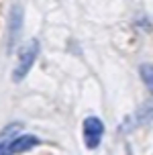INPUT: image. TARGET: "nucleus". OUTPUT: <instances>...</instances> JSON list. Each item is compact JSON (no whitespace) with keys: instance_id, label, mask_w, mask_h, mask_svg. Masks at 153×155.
Listing matches in <instances>:
<instances>
[{"instance_id":"nucleus-2","label":"nucleus","mask_w":153,"mask_h":155,"mask_svg":"<svg viewBox=\"0 0 153 155\" xmlns=\"http://www.w3.org/2000/svg\"><path fill=\"white\" fill-rule=\"evenodd\" d=\"M82 135H84V145L88 149H96L104 137V123L98 116H88L82 124Z\"/></svg>"},{"instance_id":"nucleus-6","label":"nucleus","mask_w":153,"mask_h":155,"mask_svg":"<svg viewBox=\"0 0 153 155\" xmlns=\"http://www.w3.org/2000/svg\"><path fill=\"white\" fill-rule=\"evenodd\" d=\"M139 74H141V78H143L145 86L151 90V94H153V65L151 63H143V65L139 68Z\"/></svg>"},{"instance_id":"nucleus-3","label":"nucleus","mask_w":153,"mask_h":155,"mask_svg":"<svg viewBox=\"0 0 153 155\" xmlns=\"http://www.w3.org/2000/svg\"><path fill=\"white\" fill-rule=\"evenodd\" d=\"M21 129H23L21 123H10L0 131V155H10V145L21 135Z\"/></svg>"},{"instance_id":"nucleus-5","label":"nucleus","mask_w":153,"mask_h":155,"mask_svg":"<svg viewBox=\"0 0 153 155\" xmlns=\"http://www.w3.org/2000/svg\"><path fill=\"white\" fill-rule=\"evenodd\" d=\"M21 25H23V10H21V6H12V12H10V31H8V47L15 45L16 37L21 33Z\"/></svg>"},{"instance_id":"nucleus-4","label":"nucleus","mask_w":153,"mask_h":155,"mask_svg":"<svg viewBox=\"0 0 153 155\" xmlns=\"http://www.w3.org/2000/svg\"><path fill=\"white\" fill-rule=\"evenodd\" d=\"M37 145H39V139L35 135H18L12 141V145H10V155H18V153H25V151H31Z\"/></svg>"},{"instance_id":"nucleus-1","label":"nucleus","mask_w":153,"mask_h":155,"mask_svg":"<svg viewBox=\"0 0 153 155\" xmlns=\"http://www.w3.org/2000/svg\"><path fill=\"white\" fill-rule=\"evenodd\" d=\"M37 55H39V41L37 39H31V41H27V43L21 47L18 59H16V68H15V71H12V80H15V82L25 80V76L31 71L33 63L37 59Z\"/></svg>"}]
</instances>
